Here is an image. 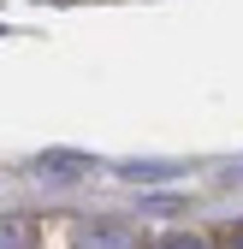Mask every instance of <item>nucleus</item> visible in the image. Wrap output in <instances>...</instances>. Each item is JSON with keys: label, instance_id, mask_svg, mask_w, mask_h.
<instances>
[{"label": "nucleus", "instance_id": "nucleus-3", "mask_svg": "<svg viewBox=\"0 0 243 249\" xmlns=\"http://www.w3.org/2000/svg\"><path fill=\"white\" fill-rule=\"evenodd\" d=\"M155 249H208V243H202L196 231H166V237H160Z\"/></svg>", "mask_w": 243, "mask_h": 249}, {"label": "nucleus", "instance_id": "nucleus-2", "mask_svg": "<svg viewBox=\"0 0 243 249\" xmlns=\"http://www.w3.org/2000/svg\"><path fill=\"white\" fill-rule=\"evenodd\" d=\"M36 243H42V231L30 213H0V249H36Z\"/></svg>", "mask_w": 243, "mask_h": 249}, {"label": "nucleus", "instance_id": "nucleus-4", "mask_svg": "<svg viewBox=\"0 0 243 249\" xmlns=\"http://www.w3.org/2000/svg\"><path fill=\"white\" fill-rule=\"evenodd\" d=\"M220 249H243V226H226L220 231Z\"/></svg>", "mask_w": 243, "mask_h": 249}, {"label": "nucleus", "instance_id": "nucleus-1", "mask_svg": "<svg viewBox=\"0 0 243 249\" xmlns=\"http://www.w3.org/2000/svg\"><path fill=\"white\" fill-rule=\"evenodd\" d=\"M71 249H142V237L131 226H119V220H77Z\"/></svg>", "mask_w": 243, "mask_h": 249}]
</instances>
